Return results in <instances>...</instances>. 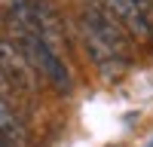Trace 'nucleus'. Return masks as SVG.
I'll list each match as a JSON object with an SVG mask.
<instances>
[{"instance_id":"nucleus-1","label":"nucleus","mask_w":153,"mask_h":147,"mask_svg":"<svg viewBox=\"0 0 153 147\" xmlns=\"http://www.w3.org/2000/svg\"><path fill=\"white\" fill-rule=\"evenodd\" d=\"M16 43L25 49V52H28V58H31V65L37 68V74H40V77H46L61 95H68V92L74 89L71 71H68L65 61H61L58 49H55L52 43H46L37 31H28V28H19V40H16Z\"/></svg>"},{"instance_id":"nucleus-2","label":"nucleus","mask_w":153,"mask_h":147,"mask_svg":"<svg viewBox=\"0 0 153 147\" xmlns=\"http://www.w3.org/2000/svg\"><path fill=\"white\" fill-rule=\"evenodd\" d=\"M0 74L16 89H25V92L37 89V68L31 65L28 52L16 40H6V37H0Z\"/></svg>"},{"instance_id":"nucleus-3","label":"nucleus","mask_w":153,"mask_h":147,"mask_svg":"<svg viewBox=\"0 0 153 147\" xmlns=\"http://www.w3.org/2000/svg\"><path fill=\"white\" fill-rule=\"evenodd\" d=\"M80 34H83V46H86L89 58L95 61V68L104 74V77H123V71L129 68V58H123L117 49H113L92 24H86L83 19H80Z\"/></svg>"},{"instance_id":"nucleus-4","label":"nucleus","mask_w":153,"mask_h":147,"mask_svg":"<svg viewBox=\"0 0 153 147\" xmlns=\"http://www.w3.org/2000/svg\"><path fill=\"white\" fill-rule=\"evenodd\" d=\"M101 3H104V9L135 37V40H153V31H150L144 12L138 9L135 0H101Z\"/></svg>"},{"instance_id":"nucleus-5","label":"nucleus","mask_w":153,"mask_h":147,"mask_svg":"<svg viewBox=\"0 0 153 147\" xmlns=\"http://www.w3.org/2000/svg\"><path fill=\"white\" fill-rule=\"evenodd\" d=\"M135 3H138V9L144 12V19H147L150 31H153V0H135Z\"/></svg>"},{"instance_id":"nucleus-6","label":"nucleus","mask_w":153,"mask_h":147,"mask_svg":"<svg viewBox=\"0 0 153 147\" xmlns=\"http://www.w3.org/2000/svg\"><path fill=\"white\" fill-rule=\"evenodd\" d=\"M9 126H12V120H9V114H6V107L0 104V132H3V129H9Z\"/></svg>"}]
</instances>
